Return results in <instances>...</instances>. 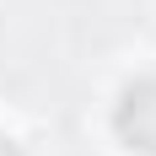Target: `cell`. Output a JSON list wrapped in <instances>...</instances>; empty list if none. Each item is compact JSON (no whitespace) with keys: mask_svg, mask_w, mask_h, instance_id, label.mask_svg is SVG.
<instances>
[{"mask_svg":"<svg viewBox=\"0 0 156 156\" xmlns=\"http://www.w3.org/2000/svg\"><path fill=\"white\" fill-rule=\"evenodd\" d=\"M113 129H119V140H124L129 151L156 156V76L124 86L119 108H113Z\"/></svg>","mask_w":156,"mask_h":156,"instance_id":"obj_1","label":"cell"},{"mask_svg":"<svg viewBox=\"0 0 156 156\" xmlns=\"http://www.w3.org/2000/svg\"><path fill=\"white\" fill-rule=\"evenodd\" d=\"M0 156H22V151H16V145L5 140V135H0Z\"/></svg>","mask_w":156,"mask_h":156,"instance_id":"obj_2","label":"cell"}]
</instances>
